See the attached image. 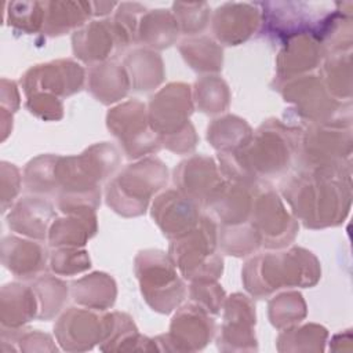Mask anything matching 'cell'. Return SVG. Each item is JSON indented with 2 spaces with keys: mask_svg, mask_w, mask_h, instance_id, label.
<instances>
[{
  "mask_svg": "<svg viewBox=\"0 0 353 353\" xmlns=\"http://www.w3.org/2000/svg\"><path fill=\"white\" fill-rule=\"evenodd\" d=\"M283 193L306 228L338 225L350 205L349 170L343 164L305 170L283 185Z\"/></svg>",
  "mask_w": 353,
  "mask_h": 353,
  "instance_id": "6da1fadb",
  "label": "cell"
},
{
  "mask_svg": "<svg viewBox=\"0 0 353 353\" xmlns=\"http://www.w3.org/2000/svg\"><path fill=\"white\" fill-rule=\"evenodd\" d=\"M320 277L317 259L303 248L250 259L243 270L245 288L262 298L274 290L294 285H313Z\"/></svg>",
  "mask_w": 353,
  "mask_h": 353,
  "instance_id": "7a4b0ae2",
  "label": "cell"
},
{
  "mask_svg": "<svg viewBox=\"0 0 353 353\" xmlns=\"http://www.w3.org/2000/svg\"><path fill=\"white\" fill-rule=\"evenodd\" d=\"M190 87L171 83L152 98L149 123L161 143L170 150L185 153L193 150L197 142L193 125L188 117L193 112Z\"/></svg>",
  "mask_w": 353,
  "mask_h": 353,
  "instance_id": "3957f363",
  "label": "cell"
},
{
  "mask_svg": "<svg viewBox=\"0 0 353 353\" xmlns=\"http://www.w3.org/2000/svg\"><path fill=\"white\" fill-rule=\"evenodd\" d=\"M167 176L165 165L157 159L131 164L108 183V205L124 216L141 215L150 196L165 186Z\"/></svg>",
  "mask_w": 353,
  "mask_h": 353,
  "instance_id": "277c9868",
  "label": "cell"
},
{
  "mask_svg": "<svg viewBox=\"0 0 353 353\" xmlns=\"http://www.w3.org/2000/svg\"><path fill=\"white\" fill-rule=\"evenodd\" d=\"M216 229L208 216H201L197 226L175 239L170 258L182 274L194 283L215 281L222 273V258L215 254Z\"/></svg>",
  "mask_w": 353,
  "mask_h": 353,
  "instance_id": "5b68a950",
  "label": "cell"
},
{
  "mask_svg": "<svg viewBox=\"0 0 353 353\" xmlns=\"http://www.w3.org/2000/svg\"><path fill=\"white\" fill-rule=\"evenodd\" d=\"M135 273L146 302L161 313L171 312L185 296V285L178 279L175 265L161 251H142L135 258Z\"/></svg>",
  "mask_w": 353,
  "mask_h": 353,
  "instance_id": "8992f818",
  "label": "cell"
},
{
  "mask_svg": "<svg viewBox=\"0 0 353 353\" xmlns=\"http://www.w3.org/2000/svg\"><path fill=\"white\" fill-rule=\"evenodd\" d=\"M108 128L120 141L130 159L157 152L161 141L157 134L149 128L145 105L138 101L125 102L108 113Z\"/></svg>",
  "mask_w": 353,
  "mask_h": 353,
  "instance_id": "52a82bcc",
  "label": "cell"
},
{
  "mask_svg": "<svg viewBox=\"0 0 353 353\" xmlns=\"http://www.w3.org/2000/svg\"><path fill=\"white\" fill-rule=\"evenodd\" d=\"M254 189L251 207V225L261 236L262 244L280 248L291 241L296 233V222L285 211L280 197L272 186L259 185Z\"/></svg>",
  "mask_w": 353,
  "mask_h": 353,
  "instance_id": "ba28073f",
  "label": "cell"
},
{
  "mask_svg": "<svg viewBox=\"0 0 353 353\" xmlns=\"http://www.w3.org/2000/svg\"><path fill=\"white\" fill-rule=\"evenodd\" d=\"M83 81V68L70 59H62L30 68L23 74L22 88L28 97L41 90L43 94L68 97L80 91Z\"/></svg>",
  "mask_w": 353,
  "mask_h": 353,
  "instance_id": "9c48e42d",
  "label": "cell"
},
{
  "mask_svg": "<svg viewBox=\"0 0 353 353\" xmlns=\"http://www.w3.org/2000/svg\"><path fill=\"white\" fill-rule=\"evenodd\" d=\"M256 7L261 12L262 32L285 41L303 33H313L320 21L305 3H256Z\"/></svg>",
  "mask_w": 353,
  "mask_h": 353,
  "instance_id": "30bf717a",
  "label": "cell"
},
{
  "mask_svg": "<svg viewBox=\"0 0 353 353\" xmlns=\"http://www.w3.org/2000/svg\"><path fill=\"white\" fill-rule=\"evenodd\" d=\"M130 46L114 21H92L73 34V52L87 63L106 59L114 50Z\"/></svg>",
  "mask_w": 353,
  "mask_h": 353,
  "instance_id": "8fae6325",
  "label": "cell"
},
{
  "mask_svg": "<svg viewBox=\"0 0 353 353\" xmlns=\"http://www.w3.org/2000/svg\"><path fill=\"white\" fill-rule=\"evenodd\" d=\"M174 181L181 193L197 205H205L223 185L216 164L205 156H193L182 161L175 168Z\"/></svg>",
  "mask_w": 353,
  "mask_h": 353,
  "instance_id": "7c38bea8",
  "label": "cell"
},
{
  "mask_svg": "<svg viewBox=\"0 0 353 353\" xmlns=\"http://www.w3.org/2000/svg\"><path fill=\"white\" fill-rule=\"evenodd\" d=\"M152 215L164 236L170 239H178L189 233L201 219L197 204L175 190H167L157 197Z\"/></svg>",
  "mask_w": 353,
  "mask_h": 353,
  "instance_id": "4fadbf2b",
  "label": "cell"
},
{
  "mask_svg": "<svg viewBox=\"0 0 353 353\" xmlns=\"http://www.w3.org/2000/svg\"><path fill=\"white\" fill-rule=\"evenodd\" d=\"M261 23V12L255 4L225 3L215 10L212 30L215 37L226 46L245 41Z\"/></svg>",
  "mask_w": 353,
  "mask_h": 353,
  "instance_id": "5bb4252c",
  "label": "cell"
},
{
  "mask_svg": "<svg viewBox=\"0 0 353 353\" xmlns=\"http://www.w3.org/2000/svg\"><path fill=\"white\" fill-rule=\"evenodd\" d=\"M284 101L294 102L299 114L313 123L327 124V119L332 117L335 110V101L330 98L321 81L316 76H303L284 84Z\"/></svg>",
  "mask_w": 353,
  "mask_h": 353,
  "instance_id": "9a60e30c",
  "label": "cell"
},
{
  "mask_svg": "<svg viewBox=\"0 0 353 353\" xmlns=\"http://www.w3.org/2000/svg\"><path fill=\"white\" fill-rule=\"evenodd\" d=\"M324 50L323 44L312 33H303L287 40L285 47L279 54L280 57L277 59L279 76L291 79L295 73L316 68Z\"/></svg>",
  "mask_w": 353,
  "mask_h": 353,
  "instance_id": "2e32d148",
  "label": "cell"
},
{
  "mask_svg": "<svg viewBox=\"0 0 353 353\" xmlns=\"http://www.w3.org/2000/svg\"><path fill=\"white\" fill-rule=\"evenodd\" d=\"M54 216L55 212L50 201L41 197H26L14 207L7 221L8 226L17 233L44 240Z\"/></svg>",
  "mask_w": 353,
  "mask_h": 353,
  "instance_id": "e0dca14e",
  "label": "cell"
},
{
  "mask_svg": "<svg viewBox=\"0 0 353 353\" xmlns=\"http://www.w3.org/2000/svg\"><path fill=\"white\" fill-rule=\"evenodd\" d=\"M46 250L39 243L11 236L3 239V263L17 277H34L46 266Z\"/></svg>",
  "mask_w": 353,
  "mask_h": 353,
  "instance_id": "ac0fdd59",
  "label": "cell"
},
{
  "mask_svg": "<svg viewBox=\"0 0 353 353\" xmlns=\"http://www.w3.org/2000/svg\"><path fill=\"white\" fill-rule=\"evenodd\" d=\"M179 26L172 12L168 10H150L139 18L137 41L152 48L170 47L176 36Z\"/></svg>",
  "mask_w": 353,
  "mask_h": 353,
  "instance_id": "d6986e66",
  "label": "cell"
},
{
  "mask_svg": "<svg viewBox=\"0 0 353 353\" xmlns=\"http://www.w3.org/2000/svg\"><path fill=\"white\" fill-rule=\"evenodd\" d=\"M94 15L92 3L84 1H46L44 32L50 36H58L73 28L83 26Z\"/></svg>",
  "mask_w": 353,
  "mask_h": 353,
  "instance_id": "ffe728a7",
  "label": "cell"
},
{
  "mask_svg": "<svg viewBox=\"0 0 353 353\" xmlns=\"http://www.w3.org/2000/svg\"><path fill=\"white\" fill-rule=\"evenodd\" d=\"M88 81V88L92 95L103 103H110L123 98L130 87V79L125 69L114 62L94 65L90 70Z\"/></svg>",
  "mask_w": 353,
  "mask_h": 353,
  "instance_id": "44dd1931",
  "label": "cell"
},
{
  "mask_svg": "<svg viewBox=\"0 0 353 353\" xmlns=\"http://www.w3.org/2000/svg\"><path fill=\"white\" fill-rule=\"evenodd\" d=\"M36 294L22 284H7L1 288V323L17 327L36 316Z\"/></svg>",
  "mask_w": 353,
  "mask_h": 353,
  "instance_id": "7402d4cb",
  "label": "cell"
},
{
  "mask_svg": "<svg viewBox=\"0 0 353 353\" xmlns=\"http://www.w3.org/2000/svg\"><path fill=\"white\" fill-rule=\"evenodd\" d=\"M95 212L70 214V218L57 219L50 229V244L61 245H84L85 241L95 234L97 230Z\"/></svg>",
  "mask_w": 353,
  "mask_h": 353,
  "instance_id": "603a6c76",
  "label": "cell"
},
{
  "mask_svg": "<svg viewBox=\"0 0 353 353\" xmlns=\"http://www.w3.org/2000/svg\"><path fill=\"white\" fill-rule=\"evenodd\" d=\"M128 79L137 91H149L163 80L161 58L149 50H135L125 59Z\"/></svg>",
  "mask_w": 353,
  "mask_h": 353,
  "instance_id": "cb8c5ba5",
  "label": "cell"
},
{
  "mask_svg": "<svg viewBox=\"0 0 353 353\" xmlns=\"http://www.w3.org/2000/svg\"><path fill=\"white\" fill-rule=\"evenodd\" d=\"M72 295L73 299L81 305L103 310L114 302L116 284L108 274L94 273L74 281Z\"/></svg>",
  "mask_w": 353,
  "mask_h": 353,
  "instance_id": "d4e9b609",
  "label": "cell"
},
{
  "mask_svg": "<svg viewBox=\"0 0 353 353\" xmlns=\"http://www.w3.org/2000/svg\"><path fill=\"white\" fill-rule=\"evenodd\" d=\"M207 138L215 149L234 152L247 146L252 134L250 125L244 120L236 116H225L214 120V123L208 125Z\"/></svg>",
  "mask_w": 353,
  "mask_h": 353,
  "instance_id": "484cf974",
  "label": "cell"
},
{
  "mask_svg": "<svg viewBox=\"0 0 353 353\" xmlns=\"http://www.w3.org/2000/svg\"><path fill=\"white\" fill-rule=\"evenodd\" d=\"M179 50L190 68L197 72H218L222 68V48L208 37L185 40Z\"/></svg>",
  "mask_w": 353,
  "mask_h": 353,
  "instance_id": "4316f807",
  "label": "cell"
},
{
  "mask_svg": "<svg viewBox=\"0 0 353 353\" xmlns=\"http://www.w3.org/2000/svg\"><path fill=\"white\" fill-rule=\"evenodd\" d=\"M219 233V245L229 255L243 256L255 251L258 245L262 243L259 233L256 229L251 226H237L228 225V228H222Z\"/></svg>",
  "mask_w": 353,
  "mask_h": 353,
  "instance_id": "83f0119b",
  "label": "cell"
},
{
  "mask_svg": "<svg viewBox=\"0 0 353 353\" xmlns=\"http://www.w3.org/2000/svg\"><path fill=\"white\" fill-rule=\"evenodd\" d=\"M46 1H12L7 4V21L26 33H34L44 26Z\"/></svg>",
  "mask_w": 353,
  "mask_h": 353,
  "instance_id": "f1b7e54d",
  "label": "cell"
},
{
  "mask_svg": "<svg viewBox=\"0 0 353 353\" xmlns=\"http://www.w3.org/2000/svg\"><path fill=\"white\" fill-rule=\"evenodd\" d=\"M196 101L204 113L223 112L229 105L228 85L216 76H205L196 83Z\"/></svg>",
  "mask_w": 353,
  "mask_h": 353,
  "instance_id": "f546056e",
  "label": "cell"
},
{
  "mask_svg": "<svg viewBox=\"0 0 353 353\" xmlns=\"http://www.w3.org/2000/svg\"><path fill=\"white\" fill-rule=\"evenodd\" d=\"M32 288L40 301V319H50L58 313L68 296L66 285L51 276L39 277Z\"/></svg>",
  "mask_w": 353,
  "mask_h": 353,
  "instance_id": "4dcf8cb0",
  "label": "cell"
},
{
  "mask_svg": "<svg viewBox=\"0 0 353 353\" xmlns=\"http://www.w3.org/2000/svg\"><path fill=\"white\" fill-rule=\"evenodd\" d=\"M172 10L176 23L185 34L199 33L208 23L210 8L207 3H174Z\"/></svg>",
  "mask_w": 353,
  "mask_h": 353,
  "instance_id": "1f68e13d",
  "label": "cell"
},
{
  "mask_svg": "<svg viewBox=\"0 0 353 353\" xmlns=\"http://www.w3.org/2000/svg\"><path fill=\"white\" fill-rule=\"evenodd\" d=\"M269 314L273 325L280 328L287 323L296 321V319L299 321L305 316V302L296 292L281 294L270 302Z\"/></svg>",
  "mask_w": 353,
  "mask_h": 353,
  "instance_id": "d6a6232c",
  "label": "cell"
},
{
  "mask_svg": "<svg viewBox=\"0 0 353 353\" xmlns=\"http://www.w3.org/2000/svg\"><path fill=\"white\" fill-rule=\"evenodd\" d=\"M90 258L85 251L79 250H59L51 256V268L59 274H73L88 269Z\"/></svg>",
  "mask_w": 353,
  "mask_h": 353,
  "instance_id": "836d02e7",
  "label": "cell"
},
{
  "mask_svg": "<svg viewBox=\"0 0 353 353\" xmlns=\"http://www.w3.org/2000/svg\"><path fill=\"white\" fill-rule=\"evenodd\" d=\"M26 108L30 113L44 120H58L62 117V103L51 94H33L28 97Z\"/></svg>",
  "mask_w": 353,
  "mask_h": 353,
  "instance_id": "e575fe53",
  "label": "cell"
},
{
  "mask_svg": "<svg viewBox=\"0 0 353 353\" xmlns=\"http://www.w3.org/2000/svg\"><path fill=\"white\" fill-rule=\"evenodd\" d=\"M223 290L214 284V281L210 283H193L190 288V296L193 301L199 302L204 310H210L211 313H216L222 299H223Z\"/></svg>",
  "mask_w": 353,
  "mask_h": 353,
  "instance_id": "d590c367",
  "label": "cell"
}]
</instances>
